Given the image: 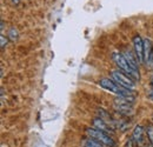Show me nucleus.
Instances as JSON below:
<instances>
[{"mask_svg": "<svg viewBox=\"0 0 153 147\" xmlns=\"http://www.w3.org/2000/svg\"><path fill=\"white\" fill-rule=\"evenodd\" d=\"M112 60H113V62L115 64V66H117L123 73L128 75V76L132 78L133 80H139V79H140L139 72L134 71V70H132V68L130 67V65L127 64V61H126L124 54H121V53H119V52H113V53H112Z\"/></svg>", "mask_w": 153, "mask_h": 147, "instance_id": "1", "label": "nucleus"}, {"mask_svg": "<svg viewBox=\"0 0 153 147\" xmlns=\"http://www.w3.org/2000/svg\"><path fill=\"white\" fill-rule=\"evenodd\" d=\"M86 134L88 138L96 140L98 143L102 144L104 146L106 147H115L117 146V143L114 141V139L111 137V134L108 133H105L102 131H99V129L94 128V127H88L86 128Z\"/></svg>", "mask_w": 153, "mask_h": 147, "instance_id": "2", "label": "nucleus"}, {"mask_svg": "<svg viewBox=\"0 0 153 147\" xmlns=\"http://www.w3.org/2000/svg\"><path fill=\"white\" fill-rule=\"evenodd\" d=\"M98 84L101 88H104V90H106V91L111 93H114L115 95H134L131 90H127V88H124V87L119 86L112 79L102 78L98 81Z\"/></svg>", "mask_w": 153, "mask_h": 147, "instance_id": "3", "label": "nucleus"}, {"mask_svg": "<svg viewBox=\"0 0 153 147\" xmlns=\"http://www.w3.org/2000/svg\"><path fill=\"white\" fill-rule=\"evenodd\" d=\"M111 78H112V80L115 81L119 86H121L124 88H127V90H131V91L135 90V81H134L132 78H130L128 75H126V74L123 73V72L112 71L111 72Z\"/></svg>", "mask_w": 153, "mask_h": 147, "instance_id": "4", "label": "nucleus"}, {"mask_svg": "<svg viewBox=\"0 0 153 147\" xmlns=\"http://www.w3.org/2000/svg\"><path fill=\"white\" fill-rule=\"evenodd\" d=\"M92 125H93L94 128L99 129V131H102L105 133H108V134H113L114 133V127L112 125H110L107 121H105L104 119L99 118V117L96 118V119H93Z\"/></svg>", "mask_w": 153, "mask_h": 147, "instance_id": "5", "label": "nucleus"}, {"mask_svg": "<svg viewBox=\"0 0 153 147\" xmlns=\"http://www.w3.org/2000/svg\"><path fill=\"white\" fill-rule=\"evenodd\" d=\"M133 47H134V53L138 56L139 62H144V40L141 39L140 36H134L133 38Z\"/></svg>", "mask_w": 153, "mask_h": 147, "instance_id": "6", "label": "nucleus"}, {"mask_svg": "<svg viewBox=\"0 0 153 147\" xmlns=\"http://www.w3.org/2000/svg\"><path fill=\"white\" fill-rule=\"evenodd\" d=\"M153 58V44L151 39H144V60L146 64H151Z\"/></svg>", "mask_w": 153, "mask_h": 147, "instance_id": "7", "label": "nucleus"}, {"mask_svg": "<svg viewBox=\"0 0 153 147\" xmlns=\"http://www.w3.org/2000/svg\"><path fill=\"white\" fill-rule=\"evenodd\" d=\"M123 54L125 56L127 64L130 65V67H131L132 70H134V71L139 72V59H138V56L135 55V53H132V52L128 50V51H125Z\"/></svg>", "mask_w": 153, "mask_h": 147, "instance_id": "8", "label": "nucleus"}, {"mask_svg": "<svg viewBox=\"0 0 153 147\" xmlns=\"http://www.w3.org/2000/svg\"><path fill=\"white\" fill-rule=\"evenodd\" d=\"M146 132V129L144 128L141 125H137L134 127L133 132H132V139H133L135 145H141L144 141V133Z\"/></svg>", "mask_w": 153, "mask_h": 147, "instance_id": "9", "label": "nucleus"}, {"mask_svg": "<svg viewBox=\"0 0 153 147\" xmlns=\"http://www.w3.org/2000/svg\"><path fill=\"white\" fill-rule=\"evenodd\" d=\"M82 146L84 147H106V146H104L102 144H100V143H98L96 140L91 139V138L85 139L84 143H82Z\"/></svg>", "mask_w": 153, "mask_h": 147, "instance_id": "10", "label": "nucleus"}, {"mask_svg": "<svg viewBox=\"0 0 153 147\" xmlns=\"http://www.w3.org/2000/svg\"><path fill=\"white\" fill-rule=\"evenodd\" d=\"M19 37V33H18V31L14 28V27H12L10 31H8V38L12 40V41H16L17 39Z\"/></svg>", "mask_w": 153, "mask_h": 147, "instance_id": "11", "label": "nucleus"}, {"mask_svg": "<svg viewBox=\"0 0 153 147\" xmlns=\"http://www.w3.org/2000/svg\"><path fill=\"white\" fill-rule=\"evenodd\" d=\"M146 135H147L149 141L153 145V127L152 126H149V127L146 128Z\"/></svg>", "mask_w": 153, "mask_h": 147, "instance_id": "12", "label": "nucleus"}, {"mask_svg": "<svg viewBox=\"0 0 153 147\" xmlns=\"http://www.w3.org/2000/svg\"><path fill=\"white\" fill-rule=\"evenodd\" d=\"M0 40H1V45H0V46H1V48H4V47L7 45L8 40L5 38V36H4V34H1V36H0Z\"/></svg>", "mask_w": 153, "mask_h": 147, "instance_id": "13", "label": "nucleus"}, {"mask_svg": "<svg viewBox=\"0 0 153 147\" xmlns=\"http://www.w3.org/2000/svg\"><path fill=\"white\" fill-rule=\"evenodd\" d=\"M134 145V141L132 138H130L127 141H126V144H125V147H133Z\"/></svg>", "mask_w": 153, "mask_h": 147, "instance_id": "14", "label": "nucleus"}, {"mask_svg": "<svg viewBox=\"0 0 153 147\" xmlns=\"http://www.w3.org/2000/svg\"><path fill=\"white\" fill-rule=\"evenodd\" d=\"M11 1H12L13 5H18L19 4V0H11Z\"/></svg>", "mask_w": 153, "mask_h": 147, "instance_id": "15", "label": "nucleus"}, {"mask_svg": "<svg viewBox=\"0 0 153 147\" xmlns=\"http://www.w3.org/2000/svg\"><path fill=\"white\" fill-rule=\"evenodd\" d=\"M150 98L153 100V88H152V91H151V93H150Z\"/></svg>", "mask_w": 153, "mask_h": 147, "instance_id": "16", "label": "nucleus"}, {"mask_svg": "<svg viewBox=\"0 0 153 147\" xmlns=\"http://www.w3.org/2000/svg\"><path fill=\"white\" fill-rule=\"evenodd\" d=\"M152 88H153V76H152Z\"/></svg>", "mask_w": 153, "mask_h": 147, "instance_id": "17", "label": "nucleus"}]
</instances>
